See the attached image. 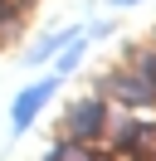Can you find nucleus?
Here are the masks:
<instances>
[{"label": "nucleus", "mask_w": 156, "mask_h": 161, "mask_svg": "<svg viewBox=\"0 0 156 161\" xmlns=\"http://www.w3.org/2000/svg\"><path fill=\"white\" fill-rule=\"evenodd\" d=\"M103 127H107V108H103L98 98L73 103V108H68V142H93Z\"/></svg>", "instance_id": "3"}, {"label": "nucleus", "mask_w": 156, "mask_h": 161, "mask_svg": "<svg viewBox=\"0 0 156 161\" xmlns=\"http://www.w3.org/2000/svg\"><path fill=\"white\" fill-rule=\"evenodd\" d=\"M44 161H103V156H98L88 142H64V147H54Z\"/></svg>", "instance_id": "4"}, {"label": "nucleus", "mask_w": 156, "mask_h": 161, "mask_svg": "<svg viewBox=\"0 0 156 161\" xmlns=\"http://www.w3.org/2000/svg\"><path fill=\"white\" fill-rule=\"evenodd\" d=\"M73 34H78V30H64V34H49V39H39L34 49H29V59H34V64H39V59H49V54H54V49H64Z\"/></svg>", "instance_id": "5"}, {"label": "nucleus", "mask_w": 156, "mask_h": 161, "mask_svg": "<svg viewBox=\"0 0 156 161\" xmlns=\"http://www.w3.org/2000/svg\"><path fill=\"white\" fill-rule=\"evenodd\" d=\"M83 49H88V34H83V39H73V44H68V54H64V64H58V69L68 73V69H73L78 59H83Z\"/></svg>", "instance_id": "7"}, {"label": "nucleus", "mask_w": 156, "mask_h": 161, "mask_svg": "<svg viewBox=\"0 0 156 161\" xmlns=\"http://www.w3.org/2000/svg\"><path fill=\"white\" fill-rule=\"evenodd\" d=\"M107 93H112L117 103H127V108H146V103H156V83L151 78H142L136 69H117L112 78H107Z\"/></svg>", "instance_id": "2"}, {"label": "nucleus", "mask_w": 156, "mask_h": 161, "mask_svg": "<svg viewBox=\"0 0 156 161\" xmlns=\"http://www.w3.org/2000/svg\"><path fill=\"white\" fill-rule=\"evenodd\" d=\"M112 5H117V10H127V5H142V0H112Z\"/></svg>", "instance_id": "8"}, {"label": "nucleus", "mask_w": 156, "mask_h": 161, "mask_svg": "<svg viewBox=\"0 0 156 161\" xmlns=\"http://www.w3.org/2000/svg\"><path fill=\"white\" fill-rule=\"evenodd\" d=\"M136 73L156 83V49H142V54H136Z\"/></svg>", "instance_id": "6"}, {"label": "nucleus", "mask_w": 156, "mask_h": 161, "mask_svg": "<svg viewBox=\"0 0 156 161\" xmlns=\"http://www.w3.org/2000/svg\"><path fill=\"white\" fill-rule=\"evenodd\" d=\"M58 78L64 73H49V78H39V83H29L25 93L15 98V108H10V122H15V132H25L29 122L39 117V108H44L49 98H54V88H58Z\"/></svg>", "instance_id": "1"}]
</instances>
